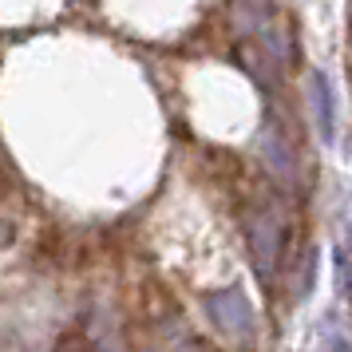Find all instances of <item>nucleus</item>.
<instances>
[{
	"mask_svg": "<svg viewBox=\"0 0 352 352\" xmlns=\"http://www.w3.org/2000/svg\"><path fill=\"white\" fill-rule=\"evenodd\" d=\"M245 238H250V257L261 281L277 273L281 250H285V218L277 206H257L245 214Z\"/></svg>",
	"mask_w": 352,
	"mask_h": 352,
	"instance_id": "nucleus-1",
	"label": "nucleus"
},
{
	"mask_svg": "<svg viewBox=\"0 0 352 352\" xmlns=\"http://www.w3.org/2000/svg\"><path fill=\"white\" fill-rule=\"evenodd\" d=\"M206 317L214 320V329L238 344V349H250L257 340V317H254V305L241 289H218L206 297Z\"/></svg>",
	"mask_w": 352,
	"mask_h": 352,
	"instance_id": "nucleus-2",
	"label": "nucleus"
},
{
	"mask_svg": "<svg viewBox=\"0 0 352 352\" xmlns=\"http://www.w3.org/2000/svg\"><path fill=\"white\" fill-rule=\"evenodd\" d=\"M309 99H313V119H317L320 139L333 143L336 139V103H333V87H329V80L320 72L309 76Z\"/></svg>",
	"mask_w": 352,
	"mask_h": 352,
	"instance_id": "nucleus-3",
	"label": "nucleus"
},
{
	"mask_svg": "<svg viewBox=\"0 0 352 352\" xmlns=\"http://www.w3.org/2000/svg\"><path fill=\"white\" fill-rule=\"evenodd\" d=\"M175 352H218L214 344H206V340H186V344H178Z\"/></svg>",
	"mask_w": 352,
	"mask_h": 352,
	"instance_id": "nucleus-4",
	"label": "nucleus"
}]
</instances>
